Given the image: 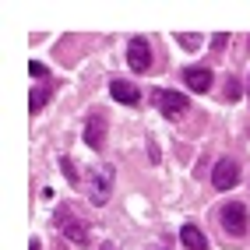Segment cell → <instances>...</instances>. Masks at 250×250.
I'll return each mask as SVG.
<instances>
[{
  "mask_svg": "<svg viewBox=\"0 0 250 250\" xmlns=\"http://www.w3.org/2000/svg\"><path fill=\"white\" fill-rule=\"evenodd\" d=\"M152 99H155V106H159V113L166 116V120H180V116L187 113V106H190L183 92H166V88H159Z\"/></svg>",
  "mask_w": 250,
  "mask_h": 250,
  "instance_id": "6da1fadb",
  "label": "cell"
},
{
  "mask_svg": "<svg viewBox=\"0 0 250 250\" xmlns=\"http://www.w3.org/2000/svg\"><path fill=\"white\" fill-rule=\"evenodd\" d=\"M57 229H60L71 243H78V247L88 243V229H85V222H81V219H74L71 208H60V211H57Z\"/></svg>",
  "mask_w": 250,
  "mask_h": 250,
  "instance_id": "7a4b0ae2",
  "label": "cell"
},
{
  "mask_svg": "<svg viewBox=\"0 0 250 250\" xmlns=\"http://www.w3.org/2000/svg\"><path fill=\"white\" fill-rule=\"evenodd\" d=\"M236 180H240V166L232 159H219V162H215V173H211L215 190H232V187H236Z\"/></svg>",
  "mask_w": 250,
  "mask_h": 250,
  "instance_id": "3957f363",
  "label": "cell"
},
{
  "mask_svg": "<svg viewBox=\"0 0 250 250\" xmlns=\"http://www.w3.org/2000/svg\"><path fill=\"white\" fill-rule=\"evenodd\" d=\"M222 229L229 232V236H243L247 232V208L236 205V201H229L222 208Z\"/></svg>",
  "mask_w": 250,
  "mask_h": 250,
  "instance_id": "277c9868",
  "label": "cell"
},
{
  "mask_svg": "<svg viewBox=\"0 0 250 250\" xmlns=\"http://www.w3.org/2000/svg\"><path fill=\"white\" fill-rule=\"evenodd\" d=\"M127 63H130V71H148L152 67V46H148V39H130L127 46Z\"/></svg>",
  "mask_w": 250,
  "mask_h": 250,
  "instance_id": "5b68a950",
  "label": "cell"
},
{
  "mask_svg": "<svg viewBox=\"0 0 250 250\" xmlns=\"http://www.w3.org/2000/svg\"><path fill=\"white\" fill-rule=\"evenodd\" d=\"M88 190H92V201L95 205H106L109 201V190H113V169H109V166H103V169L92 176Z\"/></svg>",
  "mask_w": 250,
  "mask_h": 250,
  "instance_id": "8992f818",
  "label": "cell"
},
{
  "mask_svg": "<svg viewBox=\"0 0 250 250\" xmlns=\"http://www.w3.org/2000/svg\"><path fill=\"white\" fill-rule=\"evenodd\" d=\"M85 145L95 148V152L106 145V116L103 113H92L88 116V124H85Z\"/></svg>",
  "mask_w": 250,
  "mask_h": 250,
  "instance_id": "52a82bcc",
  "label": "cell"
},
{
  "mask_svg": "<svg viewBox=\"0 0 250 250\" xmlns=\"http://www.w3.org/2000/svg\"><path fill=\"white\" fill-rule=\"evenodd\" d=\"M109 92H113L116 103H124V106H138V103H141V92L130 85V81H120V78H116L113 85H109Z\"/></svg>",
  "mask_w": 250,
  "mask_h": 250,
  "instance_id": "ba28073f",
  "label": "cell"
},
{
  "mask_svg": "<svg viewBox=\"0 0 250 250\" xmlns=\"http://www.w3.org/2000/svg\"><path fill=\"white\" fill-rule=\"evenodd\" d=\"M183 81H187V88H194V92H208L211 88V71L208 67H187L183 71Z\"/></svg>",
  "mask_w": 250,
  "mask_h": 250,
  "instance_id": "9c48e42d",
  "label": "cell"
},
{
  "mask_svg": "<svg viewBox=\"0 0 250 250\" xmlns=\"http://www.w3.org/2000/svg\"><path fill=\"white\" fill-rule=\"evenodd\" d=\"M180 243L187 247V250H208V240H205V232L197 229V226H183L180 229Z\"/></svg>",
  "mask_w": 250,
  "mask_h": 250,
  "instance_id": "30bf717a",
  "label": "cell"
},
{
  "mask_svg": "<svg viewBox=\"0 0 250 250\" xmlns=\"http://www.w3.org/2000/svg\"><path fill=\"white\" fill-rule=\"evenodd\" d=\"M46 103H49V88H46V85H42V88H32V95H28V109L39 113Z\"/></svg>",
  "mask_w": 250,
  "mask_h": 250,
  "instance_id": "8fae6325",
  "label": "cell"
},
{
  "mask_svg": "<svg viewBox=\"0 0 250 250\" xmlns=\"http://www.w3.org/2000/svg\"><path fill=\"white\" fill-rule=\"evenodd\" d=\"M240 95H243L240 81H236V78H229V85H226V99H240Z\"/></svg>",
  "mask_w": 250,
  "mask_h": 250,
  "instance_id": "7c38bea8",
  "label": "cell"
},
{
  "mask_svg": "<svg viewBox=\"0 0 250 250\" xmlns=\"http://www.w3.org/2000/svg\"><path fill=\"white\" fill-rule=\"evenodd\" d=\"M60 166H63V173H67V180H71V183H78V173H74L71 159H60Z\"/></svg>",
  "mask_w": 250,
  "mask_h": 250,
  "instance_id": "4fadbf2b",
  "label": "cell"
},
{
  "mask_svg": "<svg viewBox=\"0 0 250 250\" xmlns=\"http://www.w3.org/2000/svg\"><path fill=\"white\" fill-rule=\"evenodd\" d=\"M32 74H36V78H46L49 71H46V63H39V60H32V67H28Z\"/></svg>",
  "mask_w": 250,
  "mask_h": 250,
  "instance_id": "5bb4252c",
  "label": "cell"
},
{
  "mask_svg": "<svg viewBox=\"0 0 250 250\" xmlns=\"http://www.w3.org/2000/svg\"><path fill=\"white\" fill-rule=\"evenodd\" d=\"M183 46H197V42H201V39H197V36H187V32H183V36H176Z\"/></svg>",
  "mask_w": 250,
  "mask_h": 250,
  "instance_id": "9a60e30c",
  "label": "cell"
},
{
  "mask_svg": "<svg viewBox=\"0 0 250 250\" xmlns=\"http://www.w3.org/2000/svg\"><path fill=\"white\" fill-rule=\"evenodd\" d=\"M28 250H42V247H39V240H32V247H28Z\"/></svg>",
  "mask_w": 250,
  "mask_h": 250,
  "instance_id": "2e32d148",
  "label": "cell"
}]
</instances>
